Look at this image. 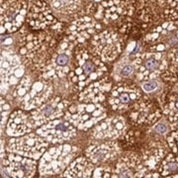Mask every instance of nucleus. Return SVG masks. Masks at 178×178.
I'll use <instances>...</instances> for the list:
<instances>
[{
    "mask_svg": "<svg viewBox=\"0 0 178 178\" xmlns=\"http://www.w3.org/2000/svg\"><path fill=\"white\" fill-rule=\"evenodd\" d=\"M73 64L74 69L68 75L70 82L76 87L75 90H83L90 83L105 77L103 76L107 71L105 61L80 44L75 48Z\"/></svg>",
    "mask_w": 178,
    "mask_h": 178,
    "instance_id": "obj_1",
    "label": "nucleus"
},
{
    "mask_svg": "<svg viewBox=\"0 0 178 178\" xmlns=\"http://www.w3.org/2000/svg\"><path fill=\"white\" fill-rule=\"evenodd\" d=\"M52 85L51 80L44 78L37 72L25 74L18 83L14 97L19 102L22 109L33 111L39 108L52 97Z\"/></svg>",
    "mask_w": 178,
    "mask_h": 178,
    "instance_id": "obj_2",
    "label": "nucleus"
},
{
    "mask_svg": "<svg viewBox=\"0 0 178 178\" xmlns=\"http://www.w3.org/2000/svg\"><path fill=\"white\" fill-rule=\"evenodd\" d=\"M31 30V29H30ZM57 47L55 35L44 30H31L21 34L19 52L27 62L39 66Z\"/></svg>",
    "mask_w": 178,
    "mask_h": 178,
    "instance_id": "obj_3",
    "label": "nucleus"
},
{
    "mask_svg": "<svg viewBox=\"0 0 178 178\" xmlns=\"http://www.w3.org/2000/svg\"><path fill=\"white\" fill-rule=\"evenodd\" d=\"M141 0H103L99 3L92 2L87 7L88 15L104 24H111L120 18L135 15L142 4Z\"/></svg>",
    "mask_w": 178,
    "mask_h": 178,
    "instance_id": "obj_4",
    "label": "nucleus"
},
{
    "mask_svg": "<svg viewBox=\"0 0 178 178\" xmlns=\"http://www.w3.org/2000/svg\"><path fill=\"white\" fill-rule=\"evenodd\" d=\"M106 115L107 108L103 102L78 100V103L68 106L65 117L80 130H88L103 121Z\"/></svg>",
    "mask_w": 178,
    "mask_h": 178,
    "instance_id": "obj_5",
    "label": "nucleus"
},
{
    "mask_svg": "<svg viewBox=\"0 0 178 178\" xmlns=\"http://www.w3.org/2000/svg\"><path fill=\"white\" fill-rule=\"evenodd\" d=\"M26 22L31 30L48 31L55 36L60 35L64 29V24L53 16L52 8L46 0H34Z\"/></svg>",
    "mask_w": 178,
    "mask_h": 178,
    "instance_id": "obj_6",
    "label": "nucleus"
},
{
    "mask_svg": "<svg viewBox=\"0 0 178 178\" xmlns=\"http://www.w3.org/2000/svg\"><path fill=\"white\" fill-rule=\"evenodd\" d=\"M124 40L115 30L108 29L95 34L90 42V51L103 61L115 60L122 52Z\"/></svg>",
    "mask_w": 178,
    "mask_h": 178,
    "instance_id": "obj_7",
    "label": "nucleus"
},
{
    "mask_svg": "<svg viewBox=\"0 0 178 178\" xmlns=\"http://www.w3.org/2000/svg\"><path fill=\"white\" fill-rule=\"evenodd\" d=\"M167 56L162 52H149L137 57L134 61V69L136 68L137 79L139 81L154 80L161 76L162 72L169 66Z\"/></svg>",
    "mask_w": 178,
    "mask_h": 178,
    "instance_id": "obj_8",
    "label": "nucleus"
},
{
    "mask_svg": "<svg viewBox=\"0 0 178 178\" xmlns=\"http://www.w3.org/2000/svg\"><path fill=\"white\" fill-rule=\"evenodd\" d=\"M28 0H1V33H15L28 17Z\"/></svg>",
    "mask_w": 178,
    "mask_h": 178,
    "instance_id": "obj_9",
    "label": "nucleus"
},
{
    "mask_svg": "<svg viewBox=\"0 0 178 178\" xmlns=\"http://www.w3.org/2000/svg\"><path fill=\"white\" fill-rule=\"evenodd\" d=\"M75 149L68 144L52 146L44 151L40 160L39 170L43 175H56L68 166Z\"/></svg>",
    "mask_w": 178,
    "mask_h": 178,
    "instance_id": "obj_10",
    "label": "nucleus"
},
{
    "mask_svg": "<svg viewBox=\"0 0 178 178\" xmlns=\"http://www.w3.org/2000/svg\"><path fill=\"white\" fill-rule=\"evenodd\" d=\"M36 134L52 144H60L71 140L76 135V126L68 117L52 119L36 130Z\"/></svg>",
    "mask_w": 178,
    "mask_h": 178,
    "instance_id": "obj_11",
    "label": "nucleus"
},
{
    "mask_svg": "<svg viewBox=\"0 0 178 178\" xmlns=\"http://www.w3.org/2000/svg\"><path fill=\"white\" fill-rule=\"evenodd\" d=\"M141 98L142 92L137 84L125 81L118 83L112 88L108 102L114 111L122 112L131 109Z\"/></svg>",
    "mask_w": 178,
    "mask_h": 178,
    "instance_id": "obj_12",
    "label": "nucleus"
},
{
    "mask_svg": "<svg viewBox=\"0 0 178 178\" xmlns=\"http://www.w3.org/2000/svg\"><path fill=\"white\" fill-rule=\"evenodd\" d=\"M48 141H47L43 137L38 134L36 135L33 133H29L20 136V137L12 139L8 149L10 153L37 159L42 157V155L48 149Z\"/></svg>",
    "mask_w": 178,
    "mask_h": 178,
    "instance_id": "obj_13",
    "label": "nucleus"
},
{
    "mask_svg": "<svg viewBox=\"0 0 178 178\" xmlns=\"http://www.w3.org/2000/svg\"><path fill=\"white\" fill-rule=\"evenodd\" d=\"M162 116V109L153 100L145 99L142 96L141 100L131 108L129 114L131 123L136 127L149 126L157 123Z\"/></svg>",
    "mask_w": 178,
    "mask_h": 178,
    "instance_id": "obj_14",
    "label": "nucleus"
},
{
    "mask_svg": "<svg viewBox=\"0 0 178 178\" xmlns=\"http://www.w3.org/2000/svg\"><path fill=\"white\" fill-rule=\"evenodd\" d=\"M101 25L93 16L85 15L75 18L65 28V37L76 44H83L98 33Z\"/></svg>",
    "mask_w": 178,
    "mask_h": 178,
    "instance_id": "obj_15",
    "label": "nucleus"
},
{
    "mask_svg": "<svg viewBox=\"0 0 178 178\" xmlns=\"http://www.w3.org/2000/svg\"><path fill=\"white\" fill-rule=\"evenodd\" d=\"M68 108V102L62 99L60 96L51 97L46 103L31 112L34 126L41 127L52 119L64 117Z\"/></svg>",
    "mask_w": 178,
    "mask_h": 178,
    "instance_id": "obj_16",
    "label": "nucleus"
},
{
    "mask_svg": "<svg viewBox=\"0 0 178 178\" xmlns=\"http://www.w3.org/2000/svg\"><path fill=\"white\" fill-rule=\"evenodd\" d=\"M3 166L8 174L18 178L33 177L37 170V161L34 158L9 153L3 157Z\"/></svg>",
    "mask_w": 178,
    "mask_h": 178,
    "instance_id": "obj_17",
    "label": "nucleus"
},
{
    "mask_svg": "<svg viewBox=\"0 0 178 178\" xmlns=\"http://www.w3.org/2000/svg\"><path fill=\"white\" fill-rule=\"evenodd\" d=\"M26 74V68L16 55L1 56V78L8 86L18 85Z\"/></svg>",
    "mask_w": 178,
    "mask_h": 178,
    "instance_id": "obj_18",
    "label": "nucleus"
},
{
    "mask_svg": "<svg viewBox=\"0 0 178 178\" xmlns=\"http://www.w3.org/2000/svg\"><path fill=\"white\" fill-rule=\"evenodd\" d=\"M127 129V123L121 116L114 118H109L101 121L93 128L91 137L95 139H117L121 137Z\"/></svg>",
    "mask_w": 178,
    "mask_h": 178,
    "instance_id": "obj_19",
    "label": "nucleus"
},
{
    "mask_svg": "<svg viewBox=\"0 0 178 178\" xmlns=\"http://www.w3.org/2000/svg\"><path fill=\"white\" fill-rule=\"evenodd\" d=\"M26 110H16L14 111L9 118L7 124L6 132L9 136L20 137L30 133L32 128L35 127L32 116L29 115Z\"/></svg>",
    "mask_w": 178,
    "mask_h": 178,
    "instance_id": "obj_20",
    "label": "nucleus"
},
{
    "mask_svg": "<svg viewBox=\"0 0 178 178\" xmlns=\"http://www.w3.org/2000/svg\"><path fill=\"white\" fill-rule=\"evenodd\" d=\"M119 146L113 141L105 142L100 145H92L87 148L85 154L86 157L93 164L105 162L117 157Z\"/></svg>",
    "mask_w": 178,
    "mask_h": 178,
    "instance_id": "obj_21",
    "label": "nucleus"
},
{
    "mask_svg": "<svg viewBox=\"0 0 178 178\" xmlns=\"http://www.w3.org/2000/svg\"><path fill=\"white\" fill-rule=\"evenodd\" d=\"M110 82L108 77H103L90 83L81 91L78 95L80 101H92V102H104L106 99V92H108Z\"/></svg>",
    "mask_w": 178,
    "mask_h": 178,
    "instance_id": "obj_22",
    "label": "nucleus"
},
{
    "mask_svg": "<svg viewBox=\"0 0 178 178\" xmlns=\"http://www.w3.org/2000/svg\"><path fill=\"white\" fill-rule=\"evenodd\" d=\"M141 158L139 154L134 153H127L119 159L115 168V173L117 177H135Z\"/></svg>",
    "mask_w": 178,
    "mask_h": 178,
    "instance_id": "obj_23",
    "label": "nucleus"
},
{
    "mask_svg": "<svg viewBox=\"0 0 178 178\" xmlns=\"http://www.w3.org/2000/svg\"><path fill=\"white\" fill-rule=\"evenodd\" d=\"M167 154V151L159 146H149L144 150L141 157V163L149 171L158 170L160 163Z\"/></svg>",
    "mask_w": 178,
    "mask_h": 178,
    "instance_id": "obj_24",
    "label": "nucleus"
},
{
    "mask_svg": "<svg viewBox=\"0 0 178 178\" xmlns=\"http://www.w3.org/2000/svg\"><path fill=\"white\" fill-rule=\"evenodd\" d=\"M94 168L93 164L87 157H80L73 160L64 173V177H90Z\"/></svg>",
    "mask_w": 178,
    "mask_h": 178,
    "instance_id": "obj_25",
    "label": "nucleus"
},
{
    "mask_svg": "<svg viewBox=\"0 0 178 178\" xmlns=\"http://www.w3.org/2000/svg\"><path fill=\"white\" fill-rule=\"evenodd\" d=\"M52 10L56 14L69 16L78 11L81 0H46Z\"/></svg>",
    "mask_w": 178,
    "mask_h": 178,
    "instance_id": "obj_26",
    "label": "nucleus"
},
{
    "mask_svg": "<svg viewBox=\"0 0 178 178\" xmlns=\"http://www.w3.org/2000/svg\"><path fill=\"white\" fill-rule=\"evenodd\" d=\"M69 68L66 65H60L52 60L47 62V64L43 68L42 74L44 78L48 80H59L65 76H68Z\"/></svg>",
    "mask_w": 178,
    "mask_h": 178,
    "instance_id": "obj_27",
    "label": "nucleus"
},
{
    "mask_svg": "<svg viewBox=\"0 0 178 178\" xmlns=\"http://www.w3.org/2000/svg\"><path fill=\"white\" fill-rule=\"evenodd\" d=\"M162 113L167 116L170 124L178 122V92L173 91L168 95L167 101L164 102Z\"/></svg>",
    "mask_w": 178,
    "mask_h": 178,
    "instance_id": "obj_28",
    "label": "nucleus"
},
{
    "mask_svg": "<svg viewBox=\"0 0 178 178\" xmlns=\"http://www.w3.org/2000/svg\"><path fill=\"white\" fill-rule=\"evenodd\" d=\"M178 171V155L170 153L165 155V157L158 167V173L161 176H170Z\"/></svg>",
    "mask_w": 178,
    "mask_h": 178,
    "instance_id": "obj_29",
    "label": "nucleus"
},
{
    "mask_svg": "<svg viewBox=\"0 0 178 178\" xmlns=\"http://www.w3.org/2000/svg\"><path fill=\"white\" fill-rule=\"evenodd\" d=\"M161 78L168 82H176L178 80V65H169L162 72Z\"/></svg>",
    "mask_w": 178,
    "mask_h": 178,
    "instance_id": "obj_30",
    "label": "nucleus"
},
{
    "mask_svg": "<svg viewBox=\"0 0 178 178\" xmlns=\"http://www.w3.org/2000/svg\"><path fill=\"white\" fill-rule=\"evenodd\" d=\"M90 177L107 178V177H113V175H111V168L109 166L103 165V166H94Z\"/></svg>",
    "mask_w": 178,
    "mask_h": 178,
    "instance_id": "obj_31",
    "label": "nucleus"
},
{
    "mask_svg": "<svg viewBox=\"0 0 178 178\" xmlns=\"http://www.w3.org/2000/svg\"><path fill=\"white\" fill-rule=\"evenodd\" d=\"M168 148L172 150L173 153L178 155V130H175L169 134L167 137Z\"/></svg>",
    "mask_w": 178,
    "mask_h": 178,
    "instance_id": "obj_32",
    "label": "nucleus"
},
{
    "mask_svg": "<svg viewBox=\"0 0 178 178\" xmlns=\"http://www.w3.org/2000/svg\"><path fill=\"white\" fill-rule=\"evenodd\" d=\"M166 56L171 64L178 65V44L170 48V50L168 51Z\"/></svg>",
    "mask_w": 178,
    "mask_h": 178,
    "instance_id": "obj_33",
    "label": "nucleus"
},
{
    "mask_svg": "<svg viewBox=\"0 0 178 178\" xmlns=\"http://www.w3.org/2000/svg\"><path fill=\"white\" fill-rule=\"evenodd\" d=\"M157 87H158V82L157 81V80H149V81L144 82L141 85L142 90L146 93H149V92L157 90Z\"/></svg>",
    "mask_w": 178,
    "mask_h": 178,
    "instance_id": "obj_34",
    "label": "nucleus"
},
{
    "mask_svg": "<svg viewBox=\"0 0 178 178\" xmlns=\"http://www.w3.org/2000/svg\"><path fill=\"white\" fill-rule=\"evenodd\" d=\"M154 131L157 134L163 135V134H165L167 132V126L164 123H158L154 126Z\"/></svg>",
    "mask_w": 178,
    "mask_h": 178,
    "instance_id": "obj_35",
    "label": "nucleus"
},
{
    "mask_svg": "<svg viewBox=\"0 0 178 178\" xmlns=\"http://www.w3.org/2000/svg\"><path fill=\"white\" fill-rule=\"evenodd\" d=\"M134 71H135V69H134L133 65H127L122 69L121 74L123 75V76H130V75H132L134 73Z\"/></svg>",
    "mask_w": 178,
    "mask_h": 178,
    "instance_id": "obj_36",
    "label": "nucleus"
},
{
    "mask_svg": "<svg viewBox=\"0 0 178 178\" xmlns=\"http://www.w3.org/2000/svg\"><path fill=\"white\" fill-rule=\"evenodd\" d=\"M174 91L178 92V83L176 84V86H175V89H174Z\"/></svg>",
    "mask_w": 178,
    "mask_h": 178,
    "instance_id": "obj_37",
    "label": "nucleus"
},
{
    "mask_svg": "<svg viewBox=\"0 0 178 178\" xmlns=\"http://www.w3.org/2000/svg\"><path fill=\"white\" fill-rule=\"evenodd\" d=\"M101 1H103V0H93V2H101Z\"/></svg>",
    "mask_w": 178,
    "mask_h": 178,
    "instance_id": "obj_38",
    "label": "nucleus"
},
{
    "mask_svg": "<svg viewBox=\"0 0 178 178\" xmlns=\"http://www.w3.org/2000/svg\"><path fill=\"white\" fill-rule=\"evenodd\" d=\"M177 25H178V24H177Z\"/></svg>",
    "mask_w": 178,
    "mask_h": 178,
    "instance_id": "obj_39",
    "label": "nucleus"
},
{
    "mask_svg": "<svg viewBox=\"0 0 178 178\" xmlns=\"http://www.w3.org/2000/svg\"><path fill=\"white\" fill-rule=\"evenodd\" d=\"M177 123H178V122H177Z\"/></svg>",
    "mask_w": 178,
    "mask_h": 178,
    "instance_id": "obj_40",
    "label": "nucleus"
}]
</instances>
